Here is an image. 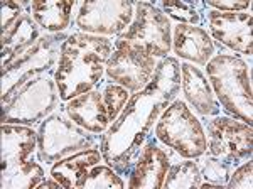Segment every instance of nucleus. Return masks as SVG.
<instances>
[{"mask_svg": "<svg viewBox=\"0 0 253 189\" xmlns=\"http://www.w3.org/2000/svg\"><path fill=\"white\" fill-rule=\"evenodd\" d=\"M177 57L159 61L156 75L144 90L132 93L124 112L100 139L103 161L120 176H128L142 147L152 134L162 112L181 90V66Z\"/></svg>", "mask_w": 253, "mask_h": 189, "instance_id": "nucleus-1", "label": "nucleus"}, {"mask_svg": "<svg viewBox=\"0 0 253 189\" xmlns=\"http://www.w3.org/2000/svg\"><path fill=\"white\" fill-rule=\"evenodd\" d=\"M115 51L110 38L73 32L59 51L54 81L59 100L69 101L78 94L89 92L103 80L105 66Z\"/></svg>", "mask_w": 253, "mask_h": 189, "instance_id": "nucleus-2", "label": "nucleus"}, {"mask_svg": "<svg viewBox=\"0 0 253 189\" xmlns=\"http://www.w3.org/2000/svg\"><path fill=\"white\" fill-rule=\"evenodd\" d=\"M38 130L27 125L2 123L0 127V186L2 189H34L46 171L34 161Z\"/></svg>", "mask_w": 253, "mask_h": 189, "instance_id": "nucleus-3", "label": "nucleus"}, {"mask_svg": "<svg viewBox=\"0 0 253 189\" xmlns=\"http://www.w3.org/2000/svg\"><path fill=\"white\" fill-rule=\"evenodd\" d=\"M205 68L219 106H223L230 117L252 125V71L247 61L238 54L219 52L208 61Z\"/></svg>", "mask_w": 253, "mask_h": 189, "instance_id": "nucleus-4", "label": "nucleus"}, {"mask_svg": "<svg viewBox=\"0 0 253 189\" xmlns=\"http://www.w3.org/2000/svg\"><path fill=\"white\" fill-rule=\"evenodd\" d=\"M68 36V32H44L38 41L22 49L5 68L0 69V105L9 103L14 94L32 78L46 75L47 71L54 75L61 46Z\"/></svg>", "mask_w": 253, "mask_h": 189, "instance_id": "nucleus-5", "label": "nucleus"}, {"mask_svg": "<svg viewBox=\"0 0 253 189\" xmlns=\"http://www.w3.org/2000/svg\"><path fill=\"white\" fill-rule=\"evenodd\" d=\"M159 142L184 159H199L206 152V135L203 123L189 105L181 98L172 100L154 127Z\"/></svg>", "mask_w": 253, "mask_h": 189, "instance_id": "nucleus-6", "label": "nucleus"}, {"mask_svg": "<svg viewBox=\"0 0 253 189\" xmlns=\"http://www.w3.org/2000/svg\"><path fill=\"white\" fill-rule=\"evenodd\" d=\"M101 135L76 125L66 113L54 112L38 129V161L47 166L86 149H100Z\"/></svg>", "mask_w": 253, "mask_h": 189, "instance_id": "nucleus-7", "label": "nucleus"}, {"mask_svg": "<svg viewBox=\"0 0 253 189\" xmlns=\"http://www.w3.org/2000/svg\"><path fill=\"white\" fill-rule=\"evenodd\" d=\"M59 101L54 75H39L27 81L9 103L2 106V123L32 127L54 113Z\"/></svg>", "mask_w": 253, "mask_h": 189, "instance_id": "nucleus-8", "label": "nucleus"}, {"mask_svg": "<svg viewBox=\"0 0 253 189\" xmlns=\"http://www.w3.org/2000/svg\"><path fill=\"white\" fill-rule=\"evenodd\" d=\"M117 41L164 59L172 51V22L154 2H137L132 24Z\"/></svg>", "mask_w": 253, "mask_h": 189, "instance_id": "nucleus-9", "label": "nucleus"}, {"mask_svg": "<svg viewBox=\"0 0 253 189\" xmlns=\"http://www.w3.org/2000/svg\"><path fill=\"white\" fill-rule=\"evenodd\" d=\"M206 154L219 157L236 167L253 152V129L242 120L226 115H216L205 123Z\"/></svg>", "mask_w": 253, "mask_h": 189, "instance_id": "nucleus-10", "label": "nucleus"}, {"mask_svg": "<svg viewBox=\"0 0 253 189\" xmlns=\"http://www.w3.org/2000/svg\"><path fill=\"white\" fill-rule=\"evenodd\" d=\"M135 3L130 0H86L78 2L75 26L80 32L101 38H118L132 24Z\"/></svg>", "mask_w": 253, "mask_h": 189, "instance_id": "nucleus-11", "label": "nucleus"}, {"mask_svg": "<svg viewBox=\"0 0 253 189\" xmlns=\"http://www.w3.org/2000/svg\"><path fill=\"white\" fill-rule=\"evenodd\" d=\"M115 51L105 66V76L117 85H122L130 93L144 90L156 75L161 59L132 47L122 41H113Z\"/></svg>", "mask_w": 253, "mask_h": 189, "instance_id": "nucleus-12", "label": "nucleus"}, {"mask_svg": "<svg viewBox=\"0 0 253 189\" xmlns=\"http://www.w3.org/2000/svg\"><path fill=\"white\" fill-rule=\"evenodd\" d=\"M205 22H208L210 36L218 41L219 46L228 47L233 52H240L248 57L253 54V15L247 12H218L206 9Z\"/></svg>", "mask_w": 253, "mask_h": 189, "instance_id": "nucleus-13", "label": "nucleus"}, {"mask_svg": "<svg viewBox=\"0 0 253 189\" xmlns=\"http://www.w3.org/2000/svg\"><path fill=\"white\" fill-rule=\"evenodd\" d=\"M159 141L154 135L147 139V142L142 147L135 164L128 174L126 186L132 189H159L164 186V179L169 172L170 154L166 152L157 143Z\"/></svg>", "mask_w": 253, "mask_h": 189, "instance_id": "nucleus-14", "label": "nucleus"}, {"mask_svg": "<svg viewBox=\"0 0 253 189\" xmlns=\"http://www.w3.org/2000/svg\"><path fill=\"white\" fill-rule=\"evenodd\" d=\"M172 52L175 57L205 68L214 56V41L206 29L199 26L175 24L172 26Z\"/></svg>", "mask_w": 253, "mask_h": 189, "instance_id": "nucleus-15", "label": "nucleus"}, {"mask_svg": "<svg viewBox=\"0 0 253 189\" xmlns=\"http://www.w3.org/2000/svg\"><path fill=\"white\" fill-rule=\"evenodd\" d=\"M64 113L76 125L96 135H103L110 127L107 106L103 103V94H101L98 85L89 92H84L66 101Z\"/></svg>", "mask_w": 253, "mask_h": 189, "instance_id": "nucleus-16", "label": "nucleus"}, {"mask_svg": "<svg viewBox=\"0 0 253 189\" xmlns=\"http://www.w3.org/2000/svg\"><path fill=\"white\" fill-rule=\"evenodd\" d=\"M179 66H181V86L186 103L203 117H216L221 113V106L216 100L205 73L186 61H182Z\"/></svg>", "mask_w": 253, "mask_h": 189, "instance_id": "nucleus-17", "label": "nucleus"}, {"mask_svg": "<svg viewBox=\"0 0 253 189\" xmlns=\"http://www.w3.org/2000/svg\"><path fill=\"white\" fill-rule=\"evenodd\" d=\"M78 7L75 0H34L31 2L29 12L36 24L49 34L66 32L75 24L73 12Z\"/></svg>", "mask_w": 253, "mask_h": 189, "instance_id": "nucleus-18", "label": "nucleus"}, {"mask_svg": "<svg viewBox=\"0 0 253 189\" xmlns=\"http://www.w3.org/2000/svg\"><path fill=\"white\" fill-rule=\"evenodd\" d=\"M42 34H44V31L36 24V20L32 19L29 9H26L24 14L0 36V44H2V52H0V54H2V61H0V68L2 69L5 68L22 49H26L29 44L34 43V41H38Z\"/></svg>", "mask_w": 253, "mask_h": 189, "instance_id": "nucleus-19", "label": "nucleus"}, {"mask_svg": "<svg viewBox=\"0 0 253 189\" xmlns=\"http://www.w3.org/2000/svg\"><path fill=\"white\" fill-rule=\"evenodd\" d=\"M101 162H103V155L100 149L81 150L52 164L49 169V178L61 183L63 188L75 189L78 188L80 181L88 174V171Z\"/></svg>", "mask_w": 253, "mask_h": 189, "instance_id": "nucleus-20", "label": "nucleus"}, {"mask_svg": "<svg viewBox=\"0 0 253 189\" xmlns=\"http://www.w3.org/2000/svg\"><path fill=\"white\" fill-rule=\"evenodd\" d=\"M156 3V2H154ZM170 20L175 24H186V26H201L205 22L206 7L205 2H172V0H162L156 3Z\"/></svg>", "mask_w": 253, "mask_h": 189, "instance_id": "nucleus-21", "label": "nucleus"}, {"mask_svg": "<svg viewBox=\"0 0 253 189\" xmlns=\"http://www.w3.org/2000/svg\"><path fill=\"white\" fill-rule=\"evenodd\" d=\"M203 183L201 171H199L198 162H194V159H186L184 162L170 164L169 172H167L164 179L166 189H187L194 188L199 189Z\"/></svg>", "mask_w": 253, "mask_h": 189, "instance_id": "nucleus-22", "label": "nucleus"}, {"mask_svg": "<svg viewBox=\"0 0 253 189\" xmlns=\"http://www.w3.org/2000/svg\"><path fill=\"white\" fill-rule=\"evenodd\" d=\"M201 159L203 164L199 166V171H201L203 183L199 189H223L226 186L235 167L230 162L223 161L219 157H213L206 152L201 155Z\"/></svg>", "mask_w": 253, "mask_h": 189, "instance_id": "nucleus-23", "label": "nucleus"}, {"mask_svg": "<svg viewBox=\"0 0 253 189\" xmlns=\"http://www.w3.org/2000/svg\"><path fill=\"white\" fill-rule=\"evenodd\" d=\"M126 186L125 181L122 179V176L110 167L108 164H96L95 167L88 171V174L80 181L78 188L81 189H105V188H118L124 189Z\"/></svg>", "mask_w": 253, "mask_h": 189, "instance_id": "nucleus-24", "label": "nucleus"}, {"mask_svg": "<svg viewBox=\"0 0 253 189\" xmlns=\"http://www.w3.org/2000/svg\"><path fill=\"white\" fill-rule=\"evenodd\" d=\"M101 94H103V103L107 106L110 125H112V123L118 118V115L124 112L126 101L130 100L132 93H130L126 88H124L122 85H117V83H113V81H105Z\"/></svg>", "mask_w": 253, "mask_h": 189, "instance_id": "nucleus-25", "label": "nucleus"}, {"mask_svg": "<svg viewBox=\"0 0 253 189\" xmlns=\"http://www.w3.org/2000/svg\"><path fill=\"white\" fill-rule=\"evenodd\" d=\"M226 189H252L253 188V161L247 159L235 167L228 179Z\"/></svg>", "mask_w": 253, "mask_h": 189, "instance_id": "nucleus-26", "label": "nucleus"}, {"mask_svg": "<svg viewBox=\"0 0 253 189\" xmlns=\"http://www.w3.org/2000/svg\"><path fill=\"white\" fill-rule=\"evenodd\" d=\"M31 2H14V0H3L0 3V12H2V32L7 31L12 24L17 20L20 15L24 14V10L29 9Z\"/></svg>", "mask_w": 253, "mask_h": 189, "instance_id": "nucleus-27", "label": "nucleus"}, {"mask_svg": "<svg viewBox=\"0 0 253 189\" xmlns=\"http://www.w3.org/2000/svg\"><path fill=\"white\" fill-rule=\"evenodd\" d=\"M206 9L218 12H247L252 9L250 0H206Z\"/></svg>", "mask_w": 253, "mask_h": 189, "instance_id": "nucleus-28", "label": "nucleus"}, {"mask_svg": "<svg viewBox=\"0 0 253 189\" xmlns=\"http://www.w3.org/2000/svg\"><path fill=\"white\" fill-rule=\"evenodd\" d=\"M42 188H52V189H61L63 186H61V183H58L56 179H42L39 183V186L36 188V189H42Z\"/></svg>", "mask_w": 253, "mask_h": 189, "instance_id": "nucleus-29", "label": "nucleus"}]
</instances>
